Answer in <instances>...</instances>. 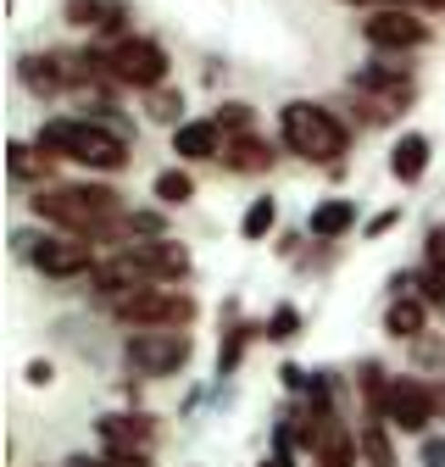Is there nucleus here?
<instances>
[{
  "label": "nucleus",
  "mask_w": 445,
  "mask_h": 467,
  "mask_svg": "<svg viewBox=\"0 0 445 467\" xmlns=\"http://www.w3.org/2000/svg\"><path fill=\"white\" fill-rule=\"evenodd\" d=\"M34 145L50 161H78L95 172H118L129 167V140L106 123H89V117H50V123L34 134Z\"/></svg>",
  "instance_id": "f257e3e1"
},
{
  "label": "nucleus",
  "mask_w": 445,
  "mask_h": 467,
  "mask_svg": "<svg viewBox=\"0 0 445 467\" xmlns=\"http://www.w3.org/2000/svg\"><path fill=\"white\" fill-rule=\"evenodd\" d=\"M278 140H285L290 156L317 161V167H334L351 150V129L317 100H290L285 111H278Z\"/></svg>",
  "instance_id": "f03ea898"
},
{
  "label": "nucleus",
  "mask_w": 445,
  "mask_h": 467,
  "mask_svg": "<svg viewBox=\"0 0 445 467\" xmlns=\"http://www.w3.org/2000/svg\"><path fill=\"white\" fill-rule=\"evenodd\" d=\"M118 312V323H129V328H161V334H179V328H190L195 323V301L184 296V289H134L129 301H118L111 306Z\"/></svg>",
  "instance_id": "7ed1b4c3"
},
{
  "label": "nucleus",
  "mask_w": 445,
  "mask_h": 467,
  "mask_svg": "<svg viewBox=\"0 0 445 467\" xmlns=\"http://www.w3.org/2000/svg\"><path fill=\"white\" fill-rule=\"evenodd\" d=\"M106 62H111V78H118V84L145 89V95L161 89V84H167V67H173V62H167V50H161L156 39H145V34L118 39V45L106 50Z\"/></svg>",
  "instance_id": "20e7f679"
},
{
  "label": "nucleus",
  "mask_w": 445,
  "mask_h": 467,
  "mask_svg": "<svg viewBox=\"0 0 445 467\" xmlns=\"http://www.w3.org/2000/svg\"><path fill=\"white\" fill-rule=\"evenodd\" d=\"M195 357V339L179 328V334H161V328H145L123 345V362L145 379H167V373H179L184 362Z\"/></svg>",
  "instance_id": "39448f33"
},
{
  "label": "nucleus",
  "mask_w": 445,
  "mask_h": 467,
  "mask_svg": "<svg viewBox=\"0 0 445 467\" xmlns=\"http://www.w3.org/2000/svg\"><path fill=\"white\" fill-rule=\"evenodd\" d=\"M434 412H445V395L423 379H389V395H384V418L378 423H396L401 434H429Z\"/></svg>",
  "instance_id": "423d86ee"
},
{
  "label": "nucleus",
  "mask_w": 445,
  "mask_h": 467,
  "mask_svg": "<svg viewBox=\"0 0 445 467\" xmlns=\"http://www.w3.org/2000/svg\"><path fill=\"white\" fill-rule=\"evenodd\" d=\"M123 256L140 267V278H145L150 289H173V284L190 278V251H184L179 240H129Z\"/></svg>",
  "instance_id": "0eeeda50"
},
{
  "label": "nucleus",
  "mask_w": 445,
  "mask_h": 467,
  "mask_svg": "<svg viewBox=\"0 0 445 467\" xmlns=\"http://www.w3.org/2000/svg\"><path fill=\"white\" fill-rule=\"evenodd\" d=\"M362 39L373 45V50H418V45H429V23L412 12V6H389V12H367V23H362Z\"/></svg>",
  "instance_id": "6e6552de"
},
{
  "label": "nucleus",
  "mask_w": 445,
  "mask_h": 467,
  "mask_svg": "<svg viewBox=\"0 0 445 467\" xmlns=\"http://www.w3.org/2000/svg\"><path fill=\"white\" fill-rule=\"evenodd\" d=\"M28 262L45 273V278H78V273H95V251L89 240H73V234H39V245L28 251Z\"/></svg>",
  "instance_id": "1a4fd4ad"
},
{
  "label": "nucleus",
  "mask_w": 445,
  "mask_h": 467,
  "mask_svg": "<svg viewBox=\"0 0 445 467\" xmlns=\"http://www.w3.org/2000/svg\"><path fill=\"white\" fill-rule=\"evenodd\" d=\"M95 434L106 451H134V456H150V445H156V423L145 412H106L95 423Z\"/></svg>",
  "instance_id": "9d476101"
},
{
  "label": "nucleus",
  "mask_w": 445,
  "mask_h": 467,
  "mask_svg": "<svg viewBox=\"0 0 445 467\" xmlns=\"http://www.w3.org/2000/svg\"><path fill=\"white\" fill-rule=\"evenodd\" d=\"M229 150V134L217 129V117H190L184 129H173V156L184 161H217Z\"/></svg>",
  "instance_id": "9b49d317"
},
{
  "label": "nucleus",
  "mask_w": 445,
  "mask_h": 467,
  "mask_svg": "<svg viewBox=\"0 0 445 467\" xmlns=\"http://www.w3.org/2000/svg\"><path fill=\"white\" fill-rule=\"evenodd\" d=\"M351 89H362V95H378L384 106H407V100H412V78H407V67H389V62L351 67Z\"/></svg>",
  "instance_id": "f8f14e48"
},
{
  "label": "nucleus",
  "mask_w": 445,
  "mask_h": 467,
  "mask_svg": "<svg viewBox=\"0 0 445 467\" xmlns=\"http://www.w3.org/2000/svg\"><path fill=\"white\" fill-rule=\"evenodd\" d=\"M62 17L73 28H106V34H123L129 12H123V0H67Z\"/></svg>",
  "instance_id": "ddd939ff"
},
{
  "label": "nucleus",
  "mask_w": 445,
  "mask_h": 467,
  "mask_svg": "<svg viewBox=\"0 0 445 467\" xmlns=\"http://www.w3.org/2000/svg\"><path fill=\"white\" fill-rule=\"evenodd\" d=\"M423 328H429V301L423 296H396L389 301V312H384L389 339H423Z\"/></svg>",
  "instance_id": "4468645a"
},
{
  "label": "nucleus",
  "mask_w": 445,
  "mask_h": 467,
  "mask_svg": "<svg viewBox=\"0 0 445 467\" xmlns=\"http://www.w3.org/2000/svg\"><path fill=\"white\" fill-rule=\"evenodd\" d=\"M389 172H396V184H418L429 172V140L423 134H401L396 150H389Z\"/></svg>",
  "instance_id": "2eb2a0df"
},
{
  "label": "nucleus",
  "mask_w": 445,
  "mask_h": 467,
  "mask_svg": "<svg viewBox=\"0 0 445 467\" xmlns=\"http://www.w3.org/2000/svg\"><path fill=\"white\" fill-rule=\"evenodd\" d=\"M17 73H23V84H28L34 95H56L62 84H73V78L62 73V56H23Z\"/></svg>",
  "instance_id": "dca6fc26"
},
{
  "label": "nucleus",
  "mask_w": 445,
  "mask_h": 467,
  "mask_svg": "<svg viewBox=\"0 0 445 467\" xmlns=\"http://www.w3.org/2000/svg\"><path fill=\"white\" fill-rule=\"evenodd\" d=\"M222 167L229 172H267L273 167V145L245 134V140H229V150H222Z\"/></svg>",
  "instance_id": "f3484780"
},
{
  "label": "nucleus",
  "mask_w": 445,
  "mask_h": 467,
  "mask_svg": "<svg viewBox=\"0 0 445 467\" xmlns=\"http://www.w3.org/2000/svg\"><path fill=\"white\" fill-rule=\"evenodd\" d=\"M317 240H340V234H351L357 228V201H323L317 212H312V223H306Z\"/></svg>",
  "instance_id": "a211bd4d"
},
{
  "label": "nucleus",
  "mask_w": 445,
  "mask_h": 467,
  "mask_svg": "<svg viewBox=\"0 0 445 467\" xmlns=\"http://www.w3.org/2000/svg\"><path fill=\"white\" fill-rule=\"evenodd\" d=\"M6 172H12V179L17 184H34V179H45V172H50V156L39 150V145H6Z\"/></svg>",
  "instance_id": "6ab92c4d"
},
{
  "label": "nucleus",
  "mask_w": 445,
  "mask_h": 467,
  "mask_svg": "<svg viewBox=\"0 0 445 467\" xmlns=\"http://www.w3.org/2000/svg\"><path fill=\"white\" fill-rule=\"evenodd\" d=\"M156 201L161 206H184V201H195V179H190V172L184 167H167V172H156Z\"/></svg>",
  "instance_id": "aec40b11"
},
{
  "label": "nucleus",
  "mask_w": 445,
  "mask_h": 467,
  "mask_svg": "<svg viewBox=\"0 0 445 467\" xmlns=\"http://www.w3.org/2000/svg\"><path fill=\"white\" fill-rule=\"evenodd\" d=\"M273 223H278V201H251L245 206V217H240V234H245V240L256 245V240H267V234H273Z\"/></svg>",
  "instance_id": "412c9836"
},
{
  "label": "nucleus",
  "mask_w": 445,
  "mask_h": 467,
  "mask_svg": "<svg viewBox=\"0 0 445 467\" xmlns=\"http://www.w3.org/2000/svg\"><path fill=\"white\" fill-rule=\"evenodd\" d=\"M145 117H150V123H179V117H184V95L167 89V84L150 89V95H145ZM179 129H184V123H179Z\"/></svg>",
  "instance_id": "4be33fe9"
},
{
  "label": "nucleus",
  "mask_w": 445,
  "mask_h": 467,
  "mask_svg": "<svg viewBox=\"0 0 445 467\" xmlns=\"http://www.w3.org/2000/svg\"><path fill=\"white\" fill-rule=\"evenodd\" d=\"M357 440H362L367 467H396V445H389V429H384V423H367Z\"/></svg>",
  "instance_id": "5701e85b"
},
{
  "label": "nucleus",
  "mask_w": 445,
  "mask_h": 467,
  "mask_svg": "<svg viewBox=\"0 0 445 467\" xmlns=\"http://www.w3.org/2000/svg\"><path fill=\"white\" fill-rule=\"evenodd\" d=\"M217 129L229 134V140H245V134H251V106H245V100H222V106H217Z\"/></svg>",
  "instance_id": "b1692460"
},
{
  "label": "nucleus",
  "mask_w": 445,
  "mask_h": 467,
  "mask_svg": "<svg viewBox=\"0 0 445 467\" xmlns=\"http://www.w3.org/2000/svg\"><path fill=\"white\" fill-rule=\"evenodd\" d=\"M301 334V312L295 306H273V317L262 323V339H278V345H285V339H295Z\"/></svg>",
  "instance_id": "393cba45"
},
{
  "label": "nucleus",
  "mask_w": 445,
  "mask_h": 467,
  "mask_svg": "<svg viewBox=\"0 0 445 467\" xmlns=\"http://www.w3.org/2000/svg\"><path fill=\"white\" fill-rule=\"evenodd\" d=\"M423 267H429L434 278H445V223H434V228L423 234Z\"/></svg>",
  "instance_id": "a878e982"
},
{
  "label": "nucleus",
  "mask_w": 445,
  "mask_h": 467,
  "mask_svg": "<svg viewBox=\"0 0 445 467\" xmlns=\"http://www.w3.org/2000/svg\"><path fill=\"white\" fill-rule=\"evenodd\" d=\"M251 334H256V328H245V323L229 328V339H222V357H217V373H234V368H240V350H245Z\"/></svg>",
  "instance_id": "bb28decb"
},
{
  "label": "nucleus",
  "mask_w": 445,
  "mask_h": 467,
  "mask_svg": "<svg viewBox=\"0 0 445 467\" xmlns=\"http://www.w3.org/2000/svg\"><path fill=\"white\" fill-rule=\"evenodd\" d=\"M423 467H445V440L423 434Z\"/></svg>",
  "instance_id": "cd10ccee"
},
{
  "label": "nucleus",
  "mask_w": 445,
  "mask_h": 467,
  "mask_svg": "<svg viewBox=\"0 0 445 467\" xmlns=\"http://www.w3.org/2000/svg\"><path fill=\"white\" fill-rule=\"evenodd\" d=\"M396 223H401V212H396V206H389V212H378V217L367 223V234H373V240H378V234H389V228H396Z\"/></svg>",
  "instance_id": "c85d7f7f"
},
{
  "label": "nucleus",
  "mask_w": 445,
  "mask_h": 467,
  "mask_svg": "<svg viewBox=\"0 0 445 467\" xmlns=\"http://www.w3.org/2000/svg\"><path fill=\"white\" fill-rule=\"evenodd\" d=\"M50 379H56V368H50V362H34V368H28V384H39V389H45Z\"/></svg>",
  "instance_id": "c756f323"
},
{
  "label": "nucleus",
  "mask_w": 445,
  "mask_h": 467,
  "mask_svg": "<svg viewBox=\"0 0 445 467\" xmlns=\"http://www.w3.org/2000/svg\"><path fill=\"white\" fill-rule=\"evenodd\" d=\"M346 6H373V12H389V6H412V0H346Z\"/></svg>",
  "instance_id": "7c9ffc66"
},
{
  "label": "nucleus",
  "mask_w": 445,
  "mask_h": 467,
  "mask_svg": "<svg viewBox=\"0 0 445 467\" xmlns=\"http://www.w3.org/2000/svg\"><path fill=\"white\" fill-rule=\"evenodd\" d=\"M412 6H423V12H445V0H412Z\"/></svg>",
  "instance_id": "2f4dec72"
},
{
  "label": "nucleus",
  "mask_w": 445,
  "mask_h": 467,
  "mask_svg": "<svg viewBox=\"0 0 445 467\" xmlns=\"http://www.w3.org/2000/svg\"><path fill=\"white\" fill-rule=\"evenodd\" d=\"M262 467H290V456H267V462H262Z\"/></svg>",
  "instance_id": "473e14b6"
},
{
  "label": "nucleus",
  "mask_w": 445,
  "mask_h": 467,
  "mask_svg": "<svg viewBox=\"0 0 445 467\" xmlns=\"http://www.w3.org/2000/svg\"><path fill=\"white\" fill-rule=\"evenodd\" d=\"M73 462H78V467H111V462H89V456H73Z\"/></svg>",
  "instance_id": "72a5a7b5"
}]
</instances>
